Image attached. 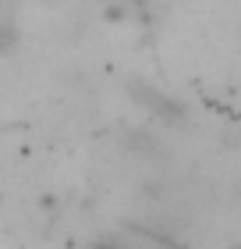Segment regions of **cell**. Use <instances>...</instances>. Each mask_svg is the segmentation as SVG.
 I'll use <instances>...</instances> for the list:
<instances>
[{
    "mask_svg": "<svg viewBox=\"0 0 241 249\" xmlns=\"http://www.w3.org/2000/svg\"><path fill=\"white\" fill-rule=\"evenodd\" d=\"M15 39H18V25H15V18H11V15H0V50H7Z\"/></svg>",
    "mask_w": 241,
    "mask_h": 249,
    "instance_id": "obj_1",
    "label": "cell"
}]
</instances>
